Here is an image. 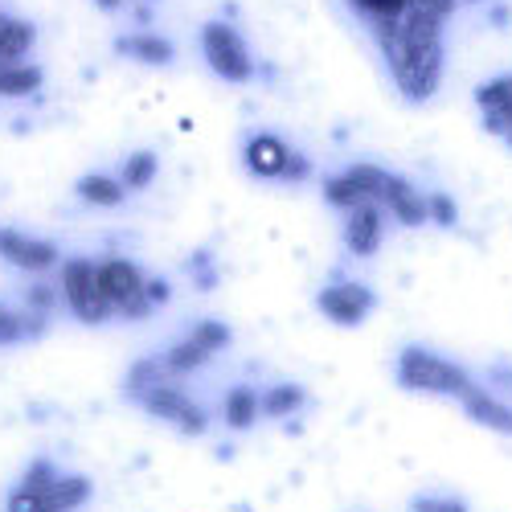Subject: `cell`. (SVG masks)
Returning a JSON list of instances; mask_svg holds the SVG:
<instances>
[{
    "mask_svg": "<svg viewBox=\"0 0 512 512\" xmlns=\"http://www.w3.org/2000/svg\"><path fill=\"white\" fill-rule=\"evenodd\" d=\"M33 41H37V29L29 21H17V17L0 13V66L25 62V54L33 50Z\"/></svg>",
    "mask_w": 512,
    "mask_h": 512,
    "instance_id": "cell-16",
    "label": "cell"
},
{
    "mask_svg": "<svg viewBox=\"0 0 512 512\" xmlns=\"http://www.w3.org/2000/svg\"><path fill=\"white\" fill-rule=\"evenodd\" d=\"M426 209H431V222H435V226H443V230L459 226V205H455V197H447V193H426Z\"/></svg>",
    "mask_w": 512,
    "mask_h": 512,
    "instance_id": "cell-29",
    "label": "cell"
},
{
    "mask_svg": "<svg viewBox=\"0 0 512 512\" xmlns=\"http://www.w3.org/2000/svg\"><path fill=\"white\" fill-rule=\"evenodd\" d=\"M168 283L164 279H148V300H152V308H160V304H168Z\"/></svg>",
    "mask_w": 512,
    "mask_h": 512,
    "instance_id": "cell-31",
    "label": "cell"
},
{
    "mask_svg": "<svg viewBox=\"0 0 512 512\" xmlns=\"http://www.w3.org/2000/svg\"><path fill=\"white\" fill-rule=\"evenodd\" d=\"M324 201L332 205V209H340V213H349L353 205H361V201H369L365 197V189H361V181L349 173V168H345V173H332V177H324Z\"/></svg>",
    "mask_w": 512,
    "mask_h": 512,
    "instance_id": "cell-24",
    "label": "cell"
},
{
    "mask_svg": "<svg viewBox=\"0 0 512 512\" xmlns=\"http://www.w3.org/2000/svg\"><path fill=\"white\" fill-rule=\"evenodd\" d=\"M316 308L336 328H357L377 308V295L357 279H340V283H328V287L316 291Z\"/></svg>",
    "mask_w": 512,
    "mask_h": 512,
    "instance_id": "cell-9",
    "label": "cell"
},
{
    "mask_svg": "<svg viewBox=\"0 0 512 512\" xmlns=\"http://www.w3.org/2000/svg\"><path fill=\"white\" fill-rule=\"evenodd\" d=\"M410 512H472V504L455 492H418L410 496Z\"/></svg>",
    "mask_w": 512,
    "mask_h": 512,
    "instance_id": "cell-27",
    "label": "cell"
},
{
    "mask_svg": "<svg viewBox=\"0 0 512 512\" xmlns=\"http://www.w3.org/2000/svg\"><path fill=\"white\" fill-rule=\"evenodd\" d=\"M246 168L263 181H308L312 164L304 160V152H295L287 140L259 132L246 140Z\"/></svg>",
    "mask_w": 512,
    "mask_h": 512,
    "instance_id": "cell-8",
    "label": "cell"
},
{
    "mask_svg": "<svg viewBox=\"0 0 512 512\" xmlns=\"http://www.w3.org/2000/svg\"><path fill=\"white\" fill-rule=\"evenodd\" d=\"M353 5L369 17V25H373V33H377V41H381V37L394 29V21L406 13L410 0H353Z\"/></svg>",
    "mask_w": 512,
    "mask_h": 512,
    "instance_id": "cell-25",
    "label": "cell"
},
{
    "mask_svg": "<svg viewBox=\"0 0 512 512\" xmlns=\"http://www.w3.org/2000/svg\"><path fill=\"white\" fill-rule=\"evenodd\" d=\"M394 377H398V386H402V390H410V394L455 398V402L476 386V377L467 373L459 361L439 357V353L422 349V345H410V349H402V353H398Z\"/></svg>",
    "mask_w": 512,
    "mask_h": 512,
    "instance_id": "cell-1",
    "label": "cell"
},
{
    "mask_svg": "<svg viewBox=\"0 0 512 512\" xmlns=\"http://www.w3.org/2000/svg\"><path fill=\"white\" fill-rule=\"evenodd\" d=\"M140 406H144V414H152L156 422H168V426H173V431H181L185 439H201V435L209 431L205 406H201L193 394H185L177 381H164V386H156L152 394H144Z\"/></svg>",
    "mask_w": 512,
    "mask_h": 512,
    "instance_id": "cell-7",
    "label": "cell"
},
{
    "mask_svg": "<svg viewBox=\"0 0 512 512\" xmlns=\"http://www.w3.org/2000/svg\"><path fill=\"white\" fill-rule=\"evenodd\" d=\"M209 361H213V353H205L189 332H185L181 340H173V345H168V353H164V365H168V373H173V377L197 373V369H201V365H209Z\"/></svg>",
    "mask_w": 512,
    "mask_h": 512,
    "instance_id": "cell-23",
    "label": "cell"
},
{
    "mask_svg": "<svg viewBox=\"0 0 512 512\" xmlns=\"http://www.w3.org/2000/svg\"><path fill=\"white\" fill-rule=\"evenodd\" d=\"M156 173H160V156H156L152 148H140V152H132V156L123 160L119 181H123L127 193H144V189L156 181Z\"/></svg>",
    "mask_w": 512,
    "mask_h": 512,
    "instance_id": "cell-22",
    "label": "cell"
},
{
    "mask_svg": "<svg viewBox=\"0 0 512 512\" xmlns=\"http://www.w3.org/2000/svg\"><path fill=\"white\" fill-rule=\"evenodd\" d=\"M476 107L484 111V127L492 136L512 140V74H496L476 87Z\"/></svg>",
    "mask_w": 512,
    "mask_h": 512,
    "instance_id": "cell-13",
    "label": "cell"
},
{
    "mask_svg": "<svg viewBox=\"0 0 512 512\" xmlns=\"http://www.w3.org/2000/svg\"><path fill=\"white\" fill-rule=\"evenodd\" d=\"M0 259H5L9 267H17V271L46 275L62 263V250L50 238H33L17 226H0Z\"/></svg>",
    "mask_w": 512,
    "mask_h": 512,
    "instance_id": "cell-10",
    "label": "cell"
},
{
    "mask_svg": "<svg viewBox=\"0 0 512 512\" xmlns=\"http://www.w3.org/2000/svg\"><path fill=\"white\" fill-rule=\"evenodd\" d=\"M164 381H177L173 373H168L164 357H144V361H136L132 369H127V377H123V394L132 398V402H140L144 394H152L156 386H164Z\"/></svg>",
    "mask_w": 512,
    "mask_h": 512,
    "instance_id": "cell-17",
    "label": "cell"
},
{
    "mask_svg": "<svg viewBox=\"0 0 512 512\" xmlns=\"http://www.w3.org/2000/svg\"><path fill=\"white\" fill-rule=\"evenodd\" d=\"M349 173L361 181V189H365V197L369 201H377L381 209L390 213L394 222H402V226H431V209H426V193L422 189H414L406 177H398V173H390V168H381V164H353Z\"/></svg>",
    "mask_w": 512,
    "mask_h": 512,
    "instance_id": "cell-2",
    "label": "cell"
},
{
    "mask_svg": "<svg viewBox=\"0 0 512 512\" xmlns=\"http://www.w3.org/2000/svg\"><path fill=\"white\" fill-rule=\"evenodd\" d=\"M74 193L87 201V205H99V209H115L127 201V189L119 177H107V173H87V177H78Z\"/></svg>",
    "mask_w": 512,
    "mask_h": 512,
    "instance_id": "cell-20",
    "label": "cell"
},
{
    "mask_svg": "<svg viewBox=\"0 0 512 512\" xmlns=\"http://www.w3.org/2000/svg\"><path fill=\"white\" fill-rule=\"evenodd\" d=\"M62 476V467L50 459V455H37L29 467H25V472H21V488H41V484H50V480H58Z\"/></svg>",
    "mask_w": 512,
    "mask_h": 512,
    "instance_id": "cell-28",
    "label": "cell"
},
{
    "mask_svg": "<svg viewBox=\"0 0 512 512\" xmlns=\"http://www.w3.org/2000/svg\"><path fill=\"white\" fill-rule=\"evenodd\" d=\"M95 5H99V9H107V13H111V9H119V5H123V0H95Z\"/></svg>",
    "mask_w": 512,
    "mask_h": 512,
    "instance_id": "cell-32",
    "label": "cell"
},
{
    "mask_svg": "<svg viewBox=\"0 0 512 512\" xmlns=\"http://www.w3.org/2000/svg\"><path fill=\"white\" fill-rule=\"evenodd\" d=\"M115 50L119 54H127V58H136V62H144V66H168L173 62V41H164V37H156V33H136V37H119L115 41Z\"/></svg>",
    "mask_w": 512,
    "mask_h": 512,
    "instance_id": "cell-18",
    "label": "cell"
},
{
    "mask_svg": "<svg viewBox=\"0 0 512 512\" xmlns=\"http://www.w3.org/2000/svg\"><path fill=\"white\" fill-rule=\"evenodd\" d=\"M222 422L230 431H250V426L263 422V394L254 386H230L226 398H222Z\"/></svg>",
    "mask_w": 512,
    "mask_h": 512,
    "instance_id": "cell-14",
    "label": "cell"
},
{
    "mask_svg": "<svg viewBox=\"0 0 512 512\" xmlns=\"http://www.w3.org/2000/svg\"><path fill=\"white\" fill-rule=\"evenodd\" d=\"M99 287H103V300H107L111 316H119V320H144V316H152L148 275L132 259H123V254L99 259Z\"/></svg>",
    "mask_w": 512,
    "mask_h": 512,
    "instance_id": "cell-3",
    "label": "cell"
},
{
    "mask_svg": "<svg viewBox=\"0 0 512 512\" xmlns=\"http://www.w3.org/2000/svg\"><path fill=\"white\" fill-rule=\"evenodd\" d=\"M46 320H50V316H37V312H29V308L0 304V349L17 345V340H29V336H41V332H46Z\"/></svg>",
    "mask_w": 512,
    "mask_h": 512,
    "instance_id": "cell-19",
    "label": "cell"
},
{
    "mask_svg": "<svg viewBox=\"0 0 512 512\" xmlns=\"http://www.w3.org/2000/svg\"><path fill=\"white\" fill-rule=\"evenodd\" d=\"M459 406H463V414L472 418L476 426H484V431L512 439V402L500 398L496 390H488L484 381H476V386L459 398Z\"/></svg>",
    "mask_w": 512,
    "mask_h": 512,
    "instance_id": "cell-12",
    "label": "cell"
},
{
    "mask_svg": "<svg viewBox=\"0 0 512 512\" xmlns=\"http://www.w3.org/2000/svg\"><path fill=\"white\" fill-rule=\"evenodd\" d=\"M25 300H29V312H37V316H54V287H50V283H33Z\"/></svg>",
    "mask_w": 512,
    "mask_h": 512,
    "instance_id": "cell-30",
    "label": "cell"
},
{
    "mask_svg": "<svg viewBox=\"0 0 512 512\" xmlns=\"http://www.w3.org/2000/svg\"><path fill=\"white\" fill-rule=\"evenodd\" d=\"M455 5H459V0H455ZM463 5H472V0H463Z\"/></svg>",
    "mask_w": 512,
    "mask_h": 512,
    "instance_id": "cell-33",
    "label": "cell"
},
{
    "mask_svg": "<svg viewBox=\"0 0 512 512\" xmlns=\"http://www.w3.org/2000/svg\"><path fill=\"white\" fill-rule=\"evenodd\" d=\"M58 291H62V300L74 312L78 324L99 328V324L111 320V308H107L103 287H99V263L82 259V254L78 259H66L62 271H58Z\"/></svg>",
    "mask_w": 512,
    "mask_h": 512,
    "instance_id": "cell-4",
    "label": "cell"
},
{
    "mask_svg": "<svg viewBox=\"0 0 512 512\" xmlns=\"http://www.w3.org/2000/svg\"><path fill=\"white\" fill-rule=\"evenodd\" d=\"M201 54L209 62V70L234 82V87H242V82L254 78V58H250V46H246V37L226 25V21H209L201 29Z\"/></svg>",
    "mask_w": 512,
    "mask_h": 512,
    "instance_id": "cell-6",
    "label": "cell"
},
{
    "mask_svg": "<svg viewBox=\"0 0 512 512\" xmlns=\"http://www.w3.org/2000/svg\"><path fill=\"white\" fill-rule=\"evenodd\" d=\"M377 201H361L345 213V246L357 254V259H369V254L381 250V242H386V218H381Z\"/></svg>",
    "mask_w": 512,
    "mask_h": 512,
    "instance_id": "cell-11",
    "label": "cell"
},
{
    "mask_svg": "<svg viewBox=\"0 0 512 512\" xmlns=\"http://www.w3.org/2000/svg\"><path fill=\"white\" fill-rule=\"evenodd\" d=\"M91 496H95L91 476L62 472L58 480L41 484V488H21V484H13L9 500H5V512H78Z\"/></svg>",
    "mask_w": 512,
    "mask_h": 512,
    "instance_id": "cell-5",
    "label": "cell"
},
{
    "mask_svg": "<svg viewBox=\"0 0 512 512\" xmlns=\"http://www.w3.org/2000/svg\"><path fill=\"white\" fill-rule=\"evenodd\" d=\"M41 82H46V74H41V66H33V62L0 66V99H29V95H37Z\"/></svg>",
    "mask_w": 512,
    "mask_h": 512,
    "instance_id": "cell-21",
    "label": "cell"
},
{
    "mask_svg": "<svg viewBox=\"0 0 512 512\" xmlns=\"http://www.w3.org/2000/svg\"><path fill=\"white\" fill-rule=\"evenodd\" d=\"M189 336L197 340V345L205 349V353H226L230 345H234V332H230V324L226 320H218V316H209V320H197L193 328H189Z\"/></svg>",
    "mask_w": 512,
    "mask_h": 512,
    "instance_id": "cell-26",
    "label": "cell"
},
{
    "mask_svg": "<svg viewBox=\"0 0 512 512\" xmlns=\"http://www.w3.org/2000/svg\"><path fill=\"white\" fill-rule=\"evenodd\" d=\"M304 406H308V390L300 386V381H275V386L263 390V418H271V422L300 414Z\"/></svg>",
    "mask_w": 512,
    "mask_h": 512,
    "instance_id": "cell-15",
    "label": "cell"
}]
</instances>
